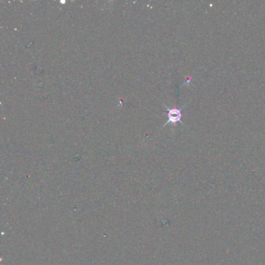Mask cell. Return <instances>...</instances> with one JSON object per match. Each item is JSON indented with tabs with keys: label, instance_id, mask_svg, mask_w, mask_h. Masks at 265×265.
Masks as SVG:
<instances>
[{
	"label": "cell",
	"instance_id": "obj_1",
	"mask_svg": "<svg viewBox=\"0 0 265 265\" xmlns=\"http://www.w3.org/2000/svg\"><path fill=\"white\" fill-rule=\"evenodd\" d=\"M168 112V121L166 123L165 125L168 124V123H173V124H175V123L179 122L180 121L181 122V110L180 109L177 108H172V109H167Z\"/></svg>",
	"mask_w": 265,
	"mask_h": 265
}]
</instances>
